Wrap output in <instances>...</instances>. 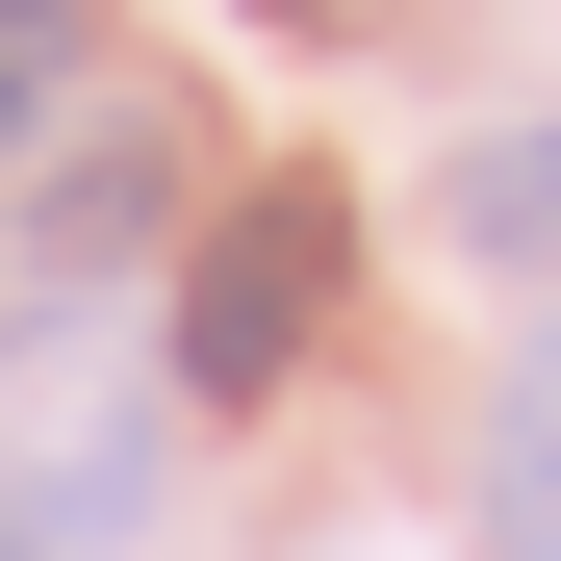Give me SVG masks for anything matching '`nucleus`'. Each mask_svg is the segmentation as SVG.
<instances>
[{
  "instance_id": "obj_1",
  "label": "nucleus",
  "mask_w": 561,
  "mask_h": 561,
  "mask_svg": "<svg viewBox=\"0 0 561 561\" xmlns=\"http://www.w3.org/2000/svg\"><path fill=\"white\" fill-rule=\"evenodd\" d=\"M332 255H357V205H332V179H255V205L205 230V280H179V409H255L280 357L332 332Z\"/></svg>"
},
{
  "instance_id": "obj_2",
  "label": "nucleus",
  "mask_w": 561,
  "mask_h": 561,
  "mask_svg": "<svg viewBox=\"0 0 561 561\" xmlns=\"http://www.w3.org/2000/svg\"><path fill=\"white\" fill-rule=\"evenodd\" d=\"M128 511H153V409H77L0 459V561H128Z\"/></svg>"
},
{
  "instance_id": "obj_6",
  "label": "nucleus",
  "mask_w": 561,
  "mask_h": 561,
  "mask_svg": "<svg viewBox=\"0 0 561 561\" xmlns=\"http://www.w3.org/2000/svg\"><path fill=\"white\" fill-rule=\"evenodd\" d=\"M0 153H51V77H26V26H0Z\"/></svg>"
},
{
  "instance_id": "obj_3",
  "label": "nucleus",
  "mask_w": 561,
  "mask_h": 561,
  "mask_svg": "<svg viewBox=\"0 0 561 561\" xmlns=\"http://www.w3.org/2000/svg\"><path fill=\"white\" fill-rule=\"evenodd\" d=\"M26 230H51V280H128V255L179 230V128H77V153L26 179Z\"/></svg>"
},
{
  "instance_id": "obj_4",
  "label": "nucleus",
  "mask_w": 561,
  "mask_h": 561,
  "mask_svg": "<svg viewBox=\"0 0 561 561\" xmlns=\"http://www.w3.org/2000/svg\"><path fill=\"white\" fill-rule=\"evenodd\" d=\"M485 561H561V332L485 383Z\"/></svg>"
},
{
  "instance_id": "obj_5",
  "label": "nucleus",
  "mask_w": 561,
  "mask_h": 561,
  "mask_svg": "<svg viewBox=\"0 0 561 561\" xmlns=\"http://www.w3.org/2000/svg\"><path fill=\"white\" fill-rule=\"evenodd\" d=\"M459 255H561V128H485V153H459Z\"/></svg>"
},
{
  "instance_id": "obj_8",
  "label": "nucleus",
  "mask_w": 561,
  "mask_h": 561,
  "mask_svg": "<svg viewBox=\"0 0 561 561\" xmlns=\"http://www.w3.org/2000/svg\"><path fill=\"white\" fill-rule=\"evenodd\" d=\"M280 26H332V0H280Z\"/></svg>"
},
{
  "instance_id": "obj_7",
  "label": "nucleus",
  "mask_w": 561,
  "mask_h": 561,
  "mask_svg": "<svg viewBox=\"0 0 561 561\" xmlns=\"http://www.w3.org/2000/svg\"><path fill=\"white\" fill-rule=\"evenodd\" d=\"M0 26H77V0H0Z\"/></svg>"
}]
</instances>
